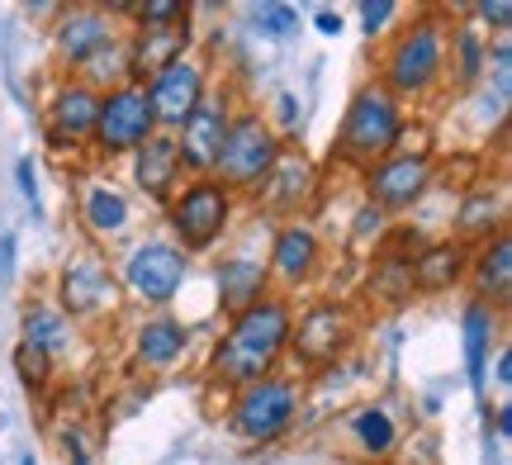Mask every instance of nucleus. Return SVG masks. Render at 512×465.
Instances as JSON below:
<instances>
[{
  "instance_id": "1",
  "label": "nucleus",
  "mask_w": 512,
  "mask_h": 465,
  "mask_svg": "<svg viewBox=\"0 0 512 465\" xmlns=\"http://www.w3.org/2000/svg\"><path fill=\"white\" fill-rule=\"evenodd\" d=\"M290 309L280 299H261L252 309H242L233 318L228 337L214 352V375L223 380H238V385H256L266 380V371L275 366V356L290 347Z\"/></svg>"
},
{
  "instance_id": "2",
  "label": "nucleus",
  "mask_w": 512,
  "mask_h": 465,
  "mask_svg": "<svg viewBox=\"0 0 512 465\" xmlns=\"http://www.w3.org/2000/svg\"><path fill=\"white\" fill-rule=\"evenodd\" d=\"M403 133V119H399V100L380 86H366L356 91V100L347 105V119H342V133H337V148L347 162H384L394 143Z\"/></svg>"
},
{
  "instance_id": "3",
  "label": "nucleus",
  "mask_w": 512,
  "mask_h": 465,
  "mask_svg": "<svg viewBox=\"0 0 512 465\" xmlns=\"http://www.w3.org/2000/svg\"><path fill=\"white\" fill-rule=\"evenodd\" d=\"M275 157H280V138L271 133V124L261 114H238L228 119V133H223V148H219V186L223 190H247V186H261L271 176Z\"/></svg>"
},
{
  "instance_id": "4",
  "label": "nucleus",
  "mask_w": 512,
  "mask_h": 465,
  "mask_svg": "<svg viewBox=\"0 0 512 465\" xmlns=\"http://www.w3.org/2000/svg\"><path fill=\"white\" fill-rule=\"evenodd\" d=\"M446 67V29L437 19H418L408 34L389 48L384 76H389V95H422Z\"/></svg>"
},
{
  "instance_id": "5",
  "label": "nucleus",
  "mask_w": 512,
  "mask_h": 465,
  "mask_svg": "<svg viewBox=\"0 0 512 465\" xmlns=\"http://www.w3.org/2000/svg\"><path fill=\"white\" fill-rule=\"evenodd\" d=\"M294 409H299V390L290 380H256V385H242L238 404H233V428L252 442H271L294 423Z\"/></svg>"
},
{
  "instance_id": "6",
  "label": "nucleus",
  "mask_w": 512,
  "mask_h": 465,
  "mask_svg": "<svg viewBox=\"0 0 512 465\" xmlns=\"http://www.w3.org/2000/svg\"><path fill=\"white\" fill-rule=\"evenodd\" d=\"M157 133L152 105H147L143 86H119V91L100 95V114H95V138L105 152H138Z\"/></svg>"
},
{
  "instance_id": "7",
  "label": "nucleus",
  "mask_w": 512,
  "mask_h": 465,
  "mask_svg": "<svg viewBox=\"0 0 512 465\" xmlns=\"http://www.w3.org/2000/svg\"><path fill=\"white\" fill-rule=\"evenodd\" d=\"M228 214H233V195L219 181H195V186H185V195H176L171 228H176V238L190 252H200V247H209L228 228Z\"/></svg>"
},
{
  "instance_id": "8",
  "label": "nucleus",
  "mask_w": 512,
  "mask_h": 465,
  "mask_svg": "<svg viewBox=\"0 0 512 465\" xmlns=\"http://www.w3.org/2000/svg\"><path fill=\"white\" fill-rule=\"evenodd\" d=\"M124 280L138 299L166 304L185 280V252L171 247V242H143V247L124 261Z\"/></svg>"
},
{
  "instance_id": "9",
  "label": "nucleus",
  "mask_w": 512,
  "mask_h": 465,
  "mask_svg": "<svg viewBox=\"0 0 512 465\" xmlns=\"http://www.w3.org/2000/svg\"><path fill=\"white\" fill-rule=\"evenodd\" d=\"M200 100H204V72H200V62H190V57H176V62L162 67V72L152 76V86H147L152 119L166 124V129H181Z\"/></svg>"
},
{
  "instance_id": "10",
  "label": "nucleus",
  "mask_w": 512,
  "mask_h": 465,
  "mask_svg": "<svg viewBox=\"0 0 512 465\" xmlns=\"http://www.w3.org/2000/svg\"><path fill=\"white\" fill-rule=\"evenodd\" d=\"M432 181V162L422 152H399L370 167V205L375 209H408Z\"/></svg>"
},
{
  "instance_id": "11",
  "label": "nucleus",
  "mask_w": 512,
  "mask_h": 465,
  "mask_svg": "<svg viewBox=\"0 0 512 465\" xmlns=\"http://www.w3.org/2000/svg\"><path fill=\"white\" fill-rule=\"evenodd\" d=\"M223 133H228V105L204 95L200 105L190 110V119L181 124V138H176V162L190 167V171H214L219 148H223Z\"/></svg>"
},
{
  "instance_id": "12",
  "label": "nucleus",
  "mask_w": 512,
  "mask_h": 465,
  "mask_svg": "<svg viewBox=\"0 0 512 465\" xmlns=\"http://www.w3.org/2000/svg\"><path fill=\"white\" fill-rule=\"evenodd\" d=\"M351 337V318L347 309H337V304H318L309 314L299 318V333H294V347L304 361H332V356L347 347Z\"/></svg>"
},
{
  "instance_id": "13",
  "label": "nucleus",
  "mask_w": 512,
  "mask_h": 465,
  "mask_svg": "<svg viewBox=\"0 0 512 465\" xmlns=\"http://www.w3.org/2000/svg\"><path fill=\"white\" fill-rule=\"evenodd\" d=\"M494 333H498L494 304L475 299L465 309V375H470V390L475 394L489 390V347H494Z\"/></svg>"
},
{
  "instance_id": "14",
  "label": "nucleus",
  "mask_w": 512,
  "mask_h": 465,
  "mask_svg": "<svg viewBox=\"0 0 512 465\" xmlns=\"http://www.w3.org/2000/svg\"><path fill=\"white\" fill-rule=\"evenodd\" d=\"M214 280H219V304L233 318H238L242 309H252V304L266 299V266L252 261V257H228Z\"/></svg>"
},
{
  "instance_id": "15",
  "label": "nucleus",
  "mask_w": 512,
  "mask_h": 465,
  "mask_svg": "<svg viewBox=\"0 0 512 465\" xmlns=\"http://www.w3.org/2000/svg\"><path fill=\"white\" fill-rule=\"evenodd\" d=\"M185 43H190V29L185 24H171V29H138L133 48H128V72L138 76H157L162 67H171L176 57H185Z\"/></svg>"
},
{
  "instance_id": "16",
  "label": "nucleus",
  "mask_w": 512,
  "mask_h": 465,
  "mask_svg": "<svg viewBox=\"0 0 512 465\" xmlns=\"http://www.w3.org/2000/svg\"><path fill=\"white\" fill-rule=\"evenodd\" d=\"M110 299H114V280L95 257L67 266V276H62V304H67L72 314H95V309H105Z\"/></svg>"
},
{
  "instance_id": "17",
  "label": "nucleus",
  "mask_w": 512,
  "mask_h": 465,
  "mask_svg": "<svg viewBox=\"0 0 512 465\" xmlns=\"http://www.w3.org/2000/svg\"><path fill=\"white\" fill-rule=\"evenodd\" d=\"M95 114H100V95H95L91 86H67V91H57L53 119H48L53 143H67V138H86V133H95Z\"/></svg>"
},
{
  "instance_id": "18",
  "label": "nucleus",
  "mask_w": 512,
  "mask_h": 465,
  "mask_svg": "<svg viewBox=\"0 0 512 465\" xmlns=\"http://www.w3.org/2000/svg\"><path fill=\"white\" fill-rule=\"evenodd\" d=\"M105 43H110V19L100 10H72L57 29V53L67 62H91L95 53H105Z\"/></svg>"
},
{
  "instance_id": "19",
  "label": "nucleus",
  "mask_w": 512,
  "mask_h": 465,
  "mask_svg": "<svg viewBox=\"0 0 512 465\" xmlns=\"http://www.w3.org/2000/svg\"><path fill=\"white\" fill-rule=\"evenodd\" d=\"M271 261L285 280H309L313 266H318V238H313V228H304V224L280 228L271 247Z\"/></svg>"
},
{
  "instance_id": "20",
  "label": "nucleus",
  "mask_w": 512,
  "mask_h": 465,
  "mask_svg": "<svg viewBox=\"0 0 512 465\" xmlns=\"http://www.w3.org/2000/svg\"><path fill=\"white\" fill-rule=\"evenodd\" d=\"M460 271H465V247L460 242H441V247H427L408 266V285H418V290H446V285L460 280Z\"/></svg>"
},
{
  "instance_id": "21",
  "label": "nucleus",
  "mask_w": 512,
  "mask_h": 465,
  "mask_svg": "<svg viewBox=\"0 0 512 465\" xmlns=\"http://www.w3.org/2000/svg\"><path fill=\"white\" fill-rule=\"evenodd\" d=\"M176 171H181V162H176V138L152 133L143 148H138V186H143L147 195H166L171 181H176Z\"/></svg>"
},
{
  "instance_id": "22",
  "label": "nucleus",
  "mask_w": 512,
  "mask_h": 465,
  "mask_svg": "<svg viewBox=\"0 0 512 465\" xmlns=\"http://www.w3.org/2000/svg\"><path fill=\"white\" fill-rule=\"evenodd\" d=\"M475 280H479V295H489L494 304H508V295H512V242H508V233H498V238L475 257ZM489 299H484V304H489Z\"/></svg>"
},
{
  "instance_id": "23",
  "label": "nucleus",
  "mask_w": 512,
  "mask_h": 465,
  "mask_svg": "<svg viewBox=\"0 0 512 465\" xmlns=\"http://www.w3.org/2000/svg\"><path fill=\"white\" fill-rule=\"evenodd\" d=\"M181 352H185V328L181 323L152 318V323L138 328V361H147V366H171Z\"/></svg>"
},
{
  "instance_id": "24",
  "label": "nucleus",
  "mask_w": 512,
  "mask_h": 465,
  "mask_svg": "<svg viewBox=\"0 0 512 465\" xmlns=\"http://www.w3.org/2000/svg\"><path fill=\"white\" fill-rule=\"evenodd\" d=\"M24 342L38 347L43 356H53L72 342V328H67V318L53 314V309H34V314H24Z\"/></svg>"
},
{
  "instance_id": "25",
  "label": "nucleus",
  "mask_w": 512,
  "mask_h": 465,
  "mask_svg": "<svg viewBox=\"0 0 512 465\" xmlns=\"http://www.w3.org/2000/svg\"><path fill=\"white\" fill-rule=\"evenodd\" d=\"M271 181H275V200L280 205H294V195H309V186H313V167H309V157H299V152H280L275 157V167H271Z\"/></svg>"
},
{
  "instance_id": "26",
  "label": "nucleus",
  "mask_w": 512,
  "mask_h": 465,
  "mask_svg": "<svg viewBox=\"0 0 512 465\" xmlns=\"http://www.w3.org/2000/svg\"><path fill=\"white\" fill-rule=\"evenodd\" d=\"M451 67H456L460 86H470V81L484 76V67H489V48H484L479 29H456V38H451Z\"/></svg>"
},
{
  "instance_id": "27",
  "label": "nucleus",
  "mask_w": 512,
  "mask_h": 465,
  "mask_svg": "<svg viewBox=\"0 0 512 465\" xmlns=\"http://www.w3.org/2000/svg\"><path fill=\"white\" fill-rule=\"evenodd\" d=\"M86 224H91L95 233H124V224H128V200L119 195V190L95 186L91 195H86Z\"/></svg>"
},
{
  "instance_id": "28",
  "label": "nucleus",
  "mask_w": 512,
  "mask_h": 465,
  "mask_svg": "<svg viewBox=\"0 0 512 465\" xmlns=\"http://www.w3.org/2000/svg\"><path fill=\"white\" fill-rule=\"evenodd\" d=\"M460 233H470V238H489L498 224H503V205H498V195L489 190H475L465 205H460Z\"/></svg>"
},
{
  "instance_id": "29",
  "label": "nucleus",
  "mask_w": 512,
  "mask_h": 465,
  "mask_svg": "<svg viewBox=\"0 0 512 465\" xmlns=\"http://www.w3.org/2000/svg\"><path fill=\"white\" fill-rule=\"evenodd\" d=\"M351 437L361 442V451L384 456V451L394 447V418H389L384 409H361L356 418H351Z\"/></svg>"
},
{
  "instance_id": "30",
  "label": "nucleus",
  "mask_w": 512,
  "mask_h": 465,
  "mask_svg": "<svg viewBox=\"0 0 512 465\" xmlns=\"http://www.w3.org/2000/svg\"><path fill=\"white\" fill-rule=\"evenodd\" d=\"M252 19H256V29H261V34H271V38H285L294 24H299V15H294L290 5H256Z\"/></svg>"
},
{
  "instance_id": "31",
  "label": "nucleus",
  "mask_w": 512,
  "mask_h": 465,
  "mask_svg": "<svg viewBox=\"0 0 512 465\" xmlns=\"http://www.w3.org/2000/svg\"><path fill=\"white\" fill-rule=\"evenodd\" d=\"M48 361L53 356H43L38 347H29V342H19V352H15V366H19V380L34 390V385H48Z\"/></svg>"
},
{
  "instance_id": "32",
  "label": "nucleus",
  "mask_w": 512,
  "mask_h": 465,
  "mask_svg": "<svg viewBox=\"0 0 512 465\" xmlns=\"http://www.w3.org/2000/svg\"><path fill=\"white\" fill-rule=\"evenodd\" d=\"M133 15L143 19V29H171V24H185V5H176V0H152V5H138Z\"/></svg>"
},
{
  "instance_id": "33",
  "label": "nucleus",
  "mask_w": 512,
  "mask_h": 465,
  "mask_svg": "<svg viewBox=\"0 0 512 465\" xmlns=\"http://www.w3.org/2000/svg\"><path fill=\"white\" fill-rule=\"evenodd\" d=\"M356 10H361V24H366V34H380L384 24L399 15V5H394V0H361Z\"/></svg>"
},
{
  "instance_id": "34",
  "label": "nucleus",
  "mask_w": 512,
  "mask_h": 465,
  "mask_svg": "<svg viewBox=\"0 0 512 465\" xmlns=\"http://www.w3.org/2000/svg\"><path fill=\"white\" fill-rule=\"evenodd\" d=\"M494 81H498V95L508 100L512 95V48H508V38H498L494 43Z\"/></svg>"
},
{
  "instance_id": "35",
  "label": "nucleus",
  "mask_w": 512,
  "mask_h": 465,
  "mask_svg": "<svg viewBox=\"0 0 512 465\" xmlns=\"http://www.w3.org/2000/svg\"><path fill=\"white\" fill-rule=\"evenodd\" d=\"M479 19H484V24H494V29H508V24H512V5H508V0H494V5L484 0V5H479Z\"/></svg>"
},
{
  "instance_id": "36",
  "label": "nucleus",
  "mask_w": 512,
  "mask_h": 465,
  "mask_svg": "<svg viewBox=\"0 0 512 465\" xmlns=\"http://www.w3.org/2000/svg\"><path fill=\"white\" fill-rule=\"evenodd\" d=\"M19 190H24V200H38V171H34V162L29 157H19Z\"/></svg>"
},
{
  "instance_id": "37",
  "label": "nucleus",
  "mask_w": 512,
  "mask_h": 465,
  "mask_svg": "<svg viewBox=\"0 0 512 465\" xmlns=\"http://www.w3.org/2000/svg\"><path fill=\"white\" fill-rule=\"evenodd\" d=\"M313 24H318V34H323V38L342 34V15H337V10H318V15H313Z\"/></svg>"
},
{
  "instance_id": "38",
  "label": "nucleus",
  "mask_w": 512,
  "mask_h": 465,
  "mask_svg": "<svg viewBox=\"0 0 512 465\" xmlns=\"http://www.w3.org/2000/svg\"><path fill=\"white\" fill-rule=\"evenodd\" d=\"M498 385H512V356L508 352H498Z\"/></svg>"
},
{
  "instance_id": "39",
  "label": "nucleus",
  "mask_w": 512,
  "mask_h": 465,
  "mask_svg": "<svg viewBox=\"0 0 512 465\" xmlns=\"http://www.w3.org/2000/svg\"><path fill=\"white\" fill-rule=\"evenodd\" d=\"M67 456H72V465H91V461H86V447H81V437H67Z\"/></svg>"
},
{
  "instance_id": "40",
  "label": "nucleus",
  "mask_w": 512,
  "mask_h": 465,
  "mask_svg": "<svg viewBox=\"0 0 512 465\" xmlns=\"http://www.w3.org/2000/svg\"><path fill=\"white\" fill-rule=\"evenodd\" d=\"M512 432V409H498V437H508Z\"/></svg>"
},
{
  "instance_id": "41",
  "label": "nucleus",
  "mask_w": 512,
  "mask_h": 465,
  "mask_svg": "<svg viewBox=\"0 0 512 465\" xmlns=\"http://www.w3.org/2000/svg\"><path fill=\"white\" fill-rule=\"evenodd\" d=\"M19 465H34V456H24V461H19Z\"/></svg>"
}]
</instances>
